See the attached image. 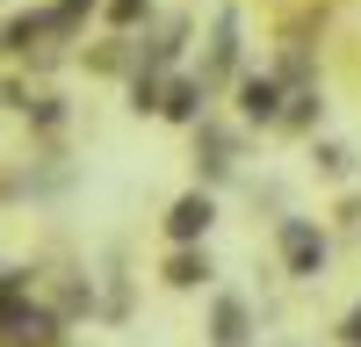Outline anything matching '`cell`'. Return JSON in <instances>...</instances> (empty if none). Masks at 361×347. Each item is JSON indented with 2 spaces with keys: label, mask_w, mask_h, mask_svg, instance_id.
Here are the masks:
<instances>
[{
  "label": "cell",
  "mask_w": 361,
  "mask_h": 347,
  "mask_svg": "<svg viewBox=\"0 0 361 347\" xmlns=\"http://www.w3.org/2000/svg\"><path fill=\"white\" fill-rule=\"evenodd\" d=\"M275 102H282V95H275V80H246V102H238V109H246L253 123H267V116H275Z\"/></svg>",
  "instance_id": "277c9868"
},
{
  "label": "cell",
  "mask_w": 361,
  "mask_h": 347,
  "mask_svg": "<svg viewBox=\"0 0 361 347\" xmlns=\"http://www.w3.org/2000/svg\"><path fill=\"white\" fill-rule=\"evenodd\" d=\"M340 340H347V347H361V304L347 311V326H340Z\"/></svg>",
  "instance_id": "8992f818"
},
{
  "label": "cell",
  "mask_w": 361,
  "mask_h": 347,
  "mask_svg": "<svg viewBox=\"0 0 361 347\" xmlns=\"http://www.w3.org/2000/svg\"><path fill=\"white\" fill-rule=\"evenodd\" d=\"M282 253H289V275H318L325 268V231L311 217H289L282 224Z\"/></svg>",
  "instance_id": "6da1fadb"
},
{
  "label": "cell",
  "mask_w": 361,
  "mask_h": 347,
  "mask_svg": "<svg viewBox=\"0 0 361 347\" xmlns=\"http://www.w3.org/2000/svg\"><path fill=\"white\" fill-rule=\"evenodd\" d=\"M173 239H195V231H209V195H180L173 202V217H166Z\"/></svg>",
  "instance_id": "7a4b0ae2"
},
{
  "label": "cell",
  "mask_w": 361,
  "mask_h": 347,
  "mask_svg": "<svg viewBox=\"0 0 361 347\" xmlns=\"http://www.w3.org/2000/svg\"><path fill=\"white\" fill-rule=\"evenodd\" d=\"M202 275H209V260H202V253H180V260H173V282H180V289L202 282Z\"/></svg>",
  "instance_id": "5b68a950"
},
{
  "label": "cell",
  "mask_w": 361,
  "mask_h": 347,
  "mask_svg": "<svg viewBox=\"0 0 361 347\" xmlns=\"http://www.w3.org/2000/svg\"><path fill=\"white\" fill-rule=\"evenodd\" d=\"M217 347H246V304L238 297L217 304Z\"/></svg>",
  "instance_id": "3957f363"
}]
</instances>
